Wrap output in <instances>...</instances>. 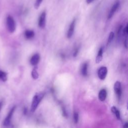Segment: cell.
I'll return each mask as SVG.
<instances>
[{
  "mask_svg": "<svg viewBox=\"0 0 128 128\" xmlns=\"http://www.w3.org/2000/svg\"><path fill=\"white\" fill-rule=\"evenodd\" d=\"M2 102H0V111H1V110H2Z\"/></svg>",
  "mask_w": 128,
  "mask_h": 128,
  "instance_id": "cb8c5ba5",
  "label": "cell"
},
{
  "mask_svg": "<svg viewBox=\"0 0 128 128\" xmlns=\"http://www.w3.org/2000/svg\"><path fill=\"white\" fill-rule=\"evenodd\" d=\"M42 0H36L34 4V8L36 10L38 9L40 6Z\"/></svg>",
  "mask_w": 128,
  "mask_h": 128,
  "instance_id": "ac0fdd59",
  "label": "cell"
},
{
  "mask_svg": "<svg viewBox=\"0 0 128 128\" xmlns=\"http://www.w3.org/2000/svg\"><path fill=\"white\" fill-rule=\"evenodd\" d=\"M124 128H128V123L126 122L124 125Z\"/></svg>",
  "mask_w": 128,
  "mask_h": 128,
  "instance_id": "603a6c76",
  "label": "cell"
},
{
  "mask_svg": "<svg viewBox=\"0 0 128 128\" xmlns=\"http://www.w3.org/2000/svg\"><path fill=\"white\" fill-rule=\"evenodd\" d=\"M108 73V69L106 66H102L100 67L98 71V75L99 78L101 80H104Z\"/></svg>",
  "mask_w": 128,
  "mask_h": 128,
  "instance_id": "8992f818",
  "label": "cell"
},
{
  "mask_svg": "<svg viewBox=\"0 0 128 128\" xmlns=\"http://www.w3.org/2000/svg\"><path fill=\"white\" fill-rule=\"evenodd\" d=\"M16 106H14L10 110L6 118L4 121V126H8L10 125V122H11V120L12 116V115L14 112V110H16Z\"/></svg>",
  "mask_w": 128,
  "mask_h": 128,
  "instance_id": "277c9868",
  "label": "cell"
},
{
  "mask_svg": "<svg viewBox=\"0 0 128 128\" xmlns=\"http://www.w3.org/2000/svg\"><path fill=\"white\" fill-rule=\"evenodd\" d=\"M8 79V74L6 72L0 70V80L3 82H6Z\"/></svg>",
  "mask_w": 128,
  "mask_h": 128,
  "instance_id": "9a60e30c",
  "label": "cell"
},
{
  "mask_svg": "<svg viewBox=\"0 0 128 128\" xmlns=\"http://www.w3.org/2000/svg\"><path fill=\"white\" fill-rule=\"evenodd\" d=\"M76 20L74 18L72 22H71L68 30L66 34V36L68 38H70L73 35L74 31V28H75V26H76Z\"/></svg>",
  "mask_w": 128,
  "mask_h": 128,
  "instance_id": "52a82bcc",
  "label": "cell"
},
{
  "mask_svg": "<svg viewBox=\"0 0 128 128\" xmlns=\"http://www.w3.org/2000/svg\"><path fill=\"white\" fill-rule=\"evenodd\" d=\"M114 89L118 98L120 99L122 94V86L120 82L116 81L114 83Z\"/></svg>",
  "mask_w": 128,
  "mask_h": 128,
  "instance_id": "ba28073f",
  "label": "cell"
},
{
  "mask_svg": "<svg viewBox=\"0 0 128 128\" xmlns=\"http://www.w3.org/2000/svg\"><path fill=\"white\" fill-rule=\"evenodd\" d=\"M114 32H111L109 34L108 38V40H107V43H106V46H108L111 43V42H112V40H113V39L114 38Z\"/></svg>",
  "mask_w": 128,
  "mask_h": 128,
  "instance_id": "e0dca14e",
  "label": "cell"
},
{
  "mask_svg": "<svg viewBox=\"0 0 128 128\" xmlns=\"http://www.w3.org/2000/svg\"><path fill=\"white\" fill-rule=\"evenodd\" d=\"M119 6H120V1L118 0H116L114 2V3L112 5V8L108 14V20H110L111 18H112V17L114 15L116 12Z\"/></svg>",
  "mask_w": 128,
  "mask_h": 128,
  "instance_id": "3957f363",
  "label": "cell"
},
{
  "mask_svg": "<svg viewBox=\"0 0 128 128\" xmlns=\"http://www.w3.org/2000/svg\"><path fill=\"white\" fill-rule=\"evenodd\" d=\"M106 95H107V92L106 90V89H102L98 93V98L99 100L102 101L103 102L104 101L106 97Z\"/></svg>",
  "mask_w": 128,
  "mask_h": 128,
  "instance_id": "7c38bea8",
  "label": "cell"
},
{
  "mask_svg": "<svg viewBox=\"0 0 128 128\" xmlns=\"http://www.w3.org/2000/svg\"><path fill=\"white\" fill-rule=\"evenodd\" d=\"M88 63L87 62H84L81 67V74L84 76H88Z\"/></svg>",
  "mask_w": 128,
  "mask_h": 128,
  "instance_id": "30bf717a",
  "label": "cell"
},
{
  "mask_svg": "<svg viewBox=\"0 0 128 128\" xmlns=\"http://www.w3.org/2000/svg\"><path fill=\"white\" fill-rule=\"evenodd\" d=\"M46 24V12L45 11L42 12L39 16L38 20V26L40 28H44Z\"/></svg>",
  "mask_w": 128,
  "mask_h": 128,
  "instance_id": "5b68a950",
  "label": "cell"
},
{
  "mask_svg": "<svg viewBox=\"0 0 128 128\" xmlns=\"http://www.w3.org/2000/svg\"><path fill=\"white\" fill-rule=\"evenodd\" d=\"M74 122L76 124L78 122V114L76 112H74Z\"/></svg>",
  "mask_w": 128,
  "mask_h": 128,
  "instance_id": "ffe728a7",
  "label": "cell"
},
{
  "mask_svg": "<svg viewBox=\"0 0 128 128\" xmlns=\"http://www.w3.org/2000/svg\"><path fill=\"white\" fill-rule=\"evenodd\" d=\"M40 60V56L38 54L36 53L34 54L30 58V62L31 65L35 66H36Z\"/></svg>",
  "mask_w": 128,
  "mask_h": 128,
  "instance_id": "9c48e42d",
  "label": "cell"
},
{
  "mask_svg": "<svg viewBox=\"0 0 128 128\" xmlns=\"http://www.w3.org/2000/svg\"><path fill=\"white\" fill-rule=\"evenodd\" d=\"M127 38L128 36L125 37V40H124V46L126 49L128 48V38Z\"/></svg>",
  "mask_w": 128,
  "mask_h": 128,
  "instance_id": "44dd1931",
  "label": "cell"
},
{
  "mask_svg": "<svg viewBox=\"0 0 128 128\" xmlns=\"http://www.w3.org/2000/svg\"><path fill=\"white\" fill-rule=\"evenodd\" d=\"M103 52H104V50H103V48L101 47L98 52V54L97 56H96V60L95 62L96 64H98L100 63L102 60V54H103Z\"/></svg>",
  "mask_w": 128,
  "mask_h": 128,
  "instance_id": "8fae6325",
  "label": "cell"
},
{
  "mask_svg": "<svg viewBox=\"0 0 128 128\" xmlns=\"http://www.w3.org/2000/svg\"><path fill=\"white\" fill-rule=\"evenodd\" d=\"M79 50H80V48L78 46H77L74 48V52H73V56L74 57H76L78 56V52H79Z\"/></svg>",
  "mask_w": 128,
  "mask_h": 128,
  "instance_id": "d6986e66",
  "label": "cell"
},
{
  "mask_svg": "<svg viewBox=\"0 0 128 128\" xmlns=\"http://www.w3.org/2000/svg\"><path fill=\"white\" fill-rule=\"evenodd\" d=\"M31 74H32V78L34 80H36V79L38 78L39 75H38V72H37L36 68H34L33 70H32Z\"/></svg>",
  "mask_w": 128,
  "mask_h": 128,
  "instance_id": "2e32d148",
  "label": "cell"
},
{
  "mask_svg": "<svg viewBox=\"0 0 128 128\" xmlns=\"http://www.w3.org/2000/svg\"><path fill=\"white\" fill-rule=\"evenodd\" d=\"M44 96V94L42 92H39L36 94L33 97L32 105L30 107V110L32 112H34L36 109L40 102Z\"/></svg>",
  "mask_w": 128,
  "mask_h": 128,
  "instance_id": "6da1fadb",
  "label": "cell"
},
{
  "mask_svg": "<svg viewBox=\"0 0 128 128\" xmlns=\"http://www.w3.org/2000/svg\"><path fill=\"white\" fill-rule=\"evenodd\" d=\"M24 36L28 40L32 38L34 36V32L32 30H26L24 32Z\"/></svg>",
  "mask_w": 128,
  "mask_h": 128,
  "instance_id": "4fadbf2b",
  "label": "cell"
},
{
  "mask_svg": "<svg viewBox=\"0 0 128 128\" xmlns=\"http://www.w3.org/2000/svg\"><path fill=\"white\" fill-rule=\"evenodd\" d=\"M111 111H112V112H113L115 114L116 118L118 119V120L120 119V112L116 108V106H112V108H111Z\"/></svg>",
  "mask_w": 128,
  "mask_h": 128,
  "instance_id": "5bb4252c",
  "label": "cell"
},
{
  "mask_svg": "<svg viewBox=\"0 0 128 128\" xmlns=\"http://www.w3.org/2000/svg\"><path fill=\"white\" fill-rule=\"evenodd\" d=\"M6 26L10 33H13L16 28V24L14 20L11 16L9 15L6 18Z\"/></svg>",
  "mask_w": 128,
  "mask_h": 128,
  "instance_id": "7a4b0ae2",
  "label": "cell"
},
{
  "mask_svg": "<svg viewBox=\"0 0 128 128\" xmlns=\"http://www.w3.org/2000/svg\"><path fill=\"white\" fill-rule=\"evenodd\" d=\"M94 0H86V2L88 4H90V3H92V2H94Z\"/></svg>",
  "mask_w": 128,
  "mask_h": 128,
  "instance_id": "7402d4cb",
  "label": "cell"
}]
</instances>
